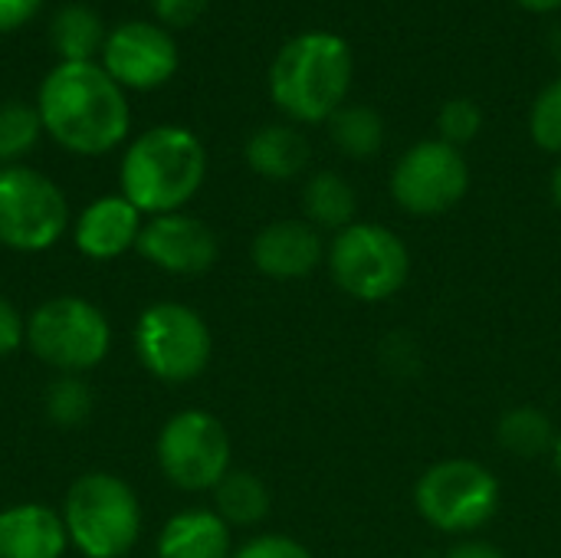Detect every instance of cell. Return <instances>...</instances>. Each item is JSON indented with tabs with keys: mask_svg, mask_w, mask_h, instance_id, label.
<instances>
[{
	"mask_svg": "<svg viewBox=\"0 0 561 558\" xmlns=\"http://www.w3.org/2000/svg\"><path fill=\"white\" fill-rule=\"evenodd\" d=\"M43 132L66 151L95 158L128 138L131 109L125 89L102 62H59L36 92Z\"/></svg>",
	"mask_w": 561,
	"mask_h": 558,
	"instance_id": "6da1fadb",
	"label": "cell"
},
{
	"mask_svg": "<svg viewBox=\"0 0 561 558\" xmlns=\"http://www.w3.org/2000/svg\"><path fill=\"white\" fill-rule=\"evenodd\" d=\"M207 178V151L191 128L158 125L141 132L122 155L118 194L145 217L184 210Z\"/></svg>",
	"mask_w": 561,
	"mask_h": 558,
	"instance_id": "7a4b0ae2",
	"label": "cell"
},
{
	"mask_svg": "<svg viewBox=\"0 0 561 558\" xmlns=\"http://www.w3.org/2000/svg\"><path fill=\"white\" fill-rule=\"evenodd\" d=\"M352 49L339 33L309 30L293 36L270 66V95L293 122H329L352 89Z\"/></svg>",
	"mask_w": 561,
	"mask_h": 558,
	"instance_id": "3957f363",
	"label": "cell"
},
{
	"mask_svg": "<svg viewBox=\"0 0 561 558\" xmlns=\"http://www.w3.org/2000/svg\"><path fill=\"white\" fill-rule=\"evenodd\" d=\"M59 513L69 546L82 558H125L138 546L145 529L138 493L108 470H89L76 477Z\"/></svg>",
	"mask_w": 561,
	"mask_h": 558,
	"instance_id": "277c9868",
	"label": "cell"
},
{
	"mask_svg": "<svg viewBox=\"0 0 561 558\" xmlns=\"http://www.w3.org/2000/svg\"><path fill=\"white\" fill-rule=\"evenodd\" d=\"M26 349L59 375H82L108 358L112 322L92 299L53 296L26 316Z\"/></svg>",
	"mask_w": 561,
	"mask_h": 558,
	"instance_id": "5b68a950",
	"label": "cell"
},
{
	"mask_svg": "<svg viewBox=\"0 0 561 558\" xmlns=\"http://www.w3.org/2000/svg\"><path fill=\"white\" fill-rule=\"evenodd\" d=\"M325 263L335 286L358 303H388L411 276V253L404 240L391 227L368 220H355L339 230L325 250Z\"/></svg>",
	"mask_w": 561,
	"mask_h": 558,
	"instance_id": "8992f818",
	"label": "cell"
},
{
	"mask_svg": "<svg viewBox=\"0 0 561 558\" xmlns=\"http://www.w3.org/2000/svg\"><path fill=\"white\" fill-rule=\"evenodd\" d=\"M503 500L496 474L477 460L454 457L427 467L414 487V506L421 520L447 536H473L483 529Z\"/></svg>",
	"mask_w": 561,
	"mask_h": 558,
	"instance_id": "52a82bcc",
	"label": "cell"
},
{
	"mask_svg": "<svg viewBox=\"0 0 561 558\" xmlns=\"http://www.w3.org/2000/svg\"><path fill=\"white\" fill-rule=\"evenodd\" d=\"M131 339L141 368L168 385H187L201 378L214 355V335L204 316L171 299L141 309Z\"/></svg>",
	"mask_w": 561,
	"mask_h": 558,
	"instance_id": "ba28073f",
	"label": "cell"
},
{
	"mask_svg": "<svg viewBox=\"0 0 561 558\" xmlns=\"http://www.w3.org/2000/svg\"><path fill=\"white\" fill-rule=\"evenodd\" d=\"M161 477L184 493H210L233 470V447L224 421L204 408L171 414L154 441Z\"/></svg>",
	"mask_w": 561,
	"mask_h": 558,
	"instance_id": "9c48e42d",
	"label": "cell"
},
{
	"mask_svg": "<svg viewBox=\"0 0 561 558\" xmlns=\"http://www.w3.org/2000/svg\"><path fill=\"white\" fill-rule=\"evenodd\" d=\"M69 227V201L53 178L26 164L0 168V247L43 253L53 250Z\"/></svg>",
	"mask_w": 561,
	"mask_h": 558,
	"instance_id": "30bf717a",
	"label": "cell"
},
{
	"mask_svg": "<svg viewBox=\"0 0 561 558\" xmlns=\"http://www.w3.org/2000/svg\"><path fill=\"white\" fill-rule=\"evenodd\" d=\"M470 191V168L460 148L424 138L408 148L391 171V197L414 217H440Z\"/></svg>",
	"mask_w": 561,
	"mask_h": 558,
	"instance_id": "8fae6325",
	"label": "cell"
},
{
	"mask_svg": "<svg viewBox=\"0 0 561 558\" xmlns=\"http://www.w3.org/2000/svg\"><path fill=\"white\" fill-rule=\"evenodd\" d=\"M181 66L174 36L161 23L131 20L115 26L102 46V69L122 89H158Z\"/></svg>",
	"mask_w": 561,
	"mask_h": 558,
	"instance_id": "7c38bea8",
	"label": "cell"
},
{
	"mask_svg": "<svg viewBox=\"0 0 561 558\" xmlns=\"http://www.w3.org/2000/svg\"><path fill=\"white\" fill-rule=\"evenodd\" d=\"M135 250L154 270L171 276H201L220 257L217 234L201 217L184 210L148 217Z\"/></svg>",
	"mask_w": 561,
	"mask_h": 558,
	"instance_id": "4fadbf2b",
	"label": "cell"
},
{
	"mask_svg": "<svg viewBox=\"0 0 561 558\" xmlns=\"http://www.w3.org/2000/svg\"><path fill=\"white\" fill-rule=\"evenodd\" d=\"M145 214L125 194H105L85 204L72 220V243L85 260L108 263L138 247Z\"/></svg>",
	"mask_w": 561,
	"mask_h": 558,
	"instance_id": "5bb4252c",
	"label": "cell"
},
{
	"mask_svg": "<svg viewBox=\"0 0 561 558\" xmlns=\"http://www.w3.org/2000/svg\"><path fill=\"white\" fill-rule=\"evenodd\" d=\"M250 257L253 266L270 280H306L322 266L325 240L309 220H273L253 237Z\"/></svg>",
	"mask_w": 561,
	"mask_h": 558,
	"instance_id": "9a60e30c",
	"label": "cell"
},
{
	"mask_svg": "<svg viewBox=\"0 0 561 558\" xmlns=\"http://www.w3.org/2000/svg\"><path fill=\"white\" fill-rule=\"evenodd\" d=\"M69 549L59 510L46 503H10L0 510V558H62Z\"/></svg>",
	"mask_w": 561,
	"mask_h": 558,
	"instance_id": "2e32d148",
	"label": "cell"
},
{
	"mask_svg": "<svg viewBox=\"0 0 561 558\" xmlns=\"http://www.w3.org/2000/svg\"><path fill=\"white\" fill-rule=\"evenodd\" d=\"M158 558H233L230 526L204 506L174 513L154 543Z\"/></svg>",
	"mask_w": 561,
	"mask_h": 558,
	"instance_id": "e0dca14e",
	"label": "cell"
},
{
	"mask_svg": "<svg viewBox=\"0 0 561 558\" xmlns=\"http://www.w3.org/2000/svg\"><path fill=\"white\" fill-rule=\"evenodd\" d=\"M247 164L266 178V181H289L309 164V141L299 128L293 125H263L260 132L250 135L247 148Z\"/></svg>",
	"mask_w": 561,
	"mask_h": 558,
	"instance_id": "ac0fdd59",
	"label": "cell"
},
{
	"mask_svg": "<svg viewBox=\"0 0 561 558\" xmlns=\"http://www.w3.org/2000/svg\"><path fill=\"white\" fill-rule=\"evenodd\" d=\"M105 26L89 3H66L49 23V43L59 62H95L105 46Z\"/></svg>",
	"mask_w": 561,
	"mask_h": 558,
	"instance_id": "d6986e66",
	"label": "cell"
},
{
	"mask_svg": "<svg viewBox=\"0 0 561 558\" xmlns=\"http://www.w3.org/2000/svg\"><path fill=\"white\" fill-rule=\"evenodd\" d=\"M302 210L316 230H345L355 224L358 197L339 171H319L302 187Z\"/></svg>",
	"mask_w": 561,
	"mask_h": 558,
	"instance_id": "ffe728a7",
	"label": "cell"
},
{
	"mask_svg": "<svg viewBox=\"0 0 561 558\" xmlns=\"http://www.w3.org/2000/svg\"><path fill=\"white\" fill-rule=\"evenodd\" d=\"M214 513L233 526H260L273 510L270 487L250 470H230L214 490Z\"/></svg>",
	"mask_w": 561,
	"mask_h": 558,
	"instance_id": "44dd1931",
	"label": "cell"
},
{
	"mask_svg": "<svg viewBox=\"0 0 561 558\" xmlns=\"http://www.w3.org/2000/svg\"><path fill=\"white\" fill-rule=\"evenodd\" d=\"M556 421L533 408V405H523V408H510L500 424H496V441L506 454L519 457V460H536V457H546L552 454L556 447Z\"/></svg>",
	"mask_w": 561,
	"mask_h": 558,
	"instance_id": "7402d4cb",
	"label": "cell"
},
{
	"mask_svg": "<svg viewBox=\"0 0 561 558\" xmlns=\"http://www.w3.org/2000/svg\"><path fill=\"white\" fill-rule=\"evenodd\" d=\"M332 141L348 158H371L385 145V122L371 105H342L329 118Z\"/></svg>",
	"mask_w": 561,
	"mask_h": 558,
	"instance_id": "603a6c76",
	"label": "cell"
},
{
	"mask_svg": "<svg viewBox=\"0 0 561 558\" xmlns=\"http://www.w3.org/2000/svg\"><path fill=\"white\" fill-rule=\"evenodd\" d=\"M43 411H46L49 424L72 431V428L89 424V418L95 411V395L82 375H56L43 391Z\"/></svg>",
	"mask_w": 561,
	"mask_h": 558,
	"instance_id": "cb8c5ba5",
	"label": "cell"
},
{
	"mask_svg": "<svg viewBox=\"0 0 561 558\" xmlns=\"http://www.w3.org/2000/svg\"><path fill=\"white\" fill-rule=\"evenodd\" d=\"M43 118L36 105L26 102H3L0 105V168L20 164L39 141Z\"/></svg>",
	"mask_w": 561,
	"mask_h": 558,
	"instance_id": "d4e9b609",
	"label": "cell"
},
{
	"mask_svg": "<svg viewBox=\"0 0 561 558\" xmlns=\"http://www.w3.org/2000/svg\"><path fill=\"white\" fill-rule=\"evenodd\" d=\"M529 132H533V141H536L542 151L561 155V76L556 82H549V86L539 92V99L533 102Z\"/></svg>",
	"mask_w": 561,
	"mask_h": 558,
	"instance_id": "484cf974",
	"label": "cell"
},
{
	"mask_svg": "<svg viewBox=\"0 0 561 558\" xmlns=\"http://www.w3.org/2000/svg\"><path fill=\"white\" fill-rule=\"evenodd\" d=\"M437 128H440V141L460 148L467 141H473L483 128V112L477 102L470 99H450L440 115H437Z\"/></svg>",
	"mask_w": 561,
	"mask_h": 558,
	"instance_id": "4316f807",
	"label": "cell"
},
{
	"mask_svg": "<svg viewBox=\"0 0 561 558\" xmlns=\"http://www.w3.org/2000/svg\"><path fill=\"white\" fill-rule=\"evenodd\" d=\"M233 558H316L299 539L279 536V533H263L233 549Z\"/></svg>",
	"mask_w": 561,
	"mask_h": 558,
	"instance_id": "83f0119b",
	"label": "cell"
},
{
	"mask_svg": "<svg viewBox=\"0 0 561 558\" xmlns=\"http://www.w3.org/2000/svg\"><path fill=\"white\" fill-rule=\"evenodd\" d=\"M26 345V316L0 296V358L20 352Z\"/></svg>",
	"mask_w": 561,
	"mask_h": 558,
	"instance_id": "f1b7e54d",
	"label": "cell"
},
{
	"mask_svg": "<svg viewBox=\"0 0 561 558\" xmlns=\"http://www.w3.org/2000/svg\"><path fill=\"white\" fill-rule=\"evenodd\" d=\"M151 10L164 26H191L207 10V0H151Z\"/></svg>",
	"mask_w": 561,
	"mask_h": 558,
	"instance_id": "f546056e",
	"label": "cell"
},
{
	"mask_svg": "<svg viewBox=\"0 0 561 558\" xmlns=\"http://www.w3.org/2000/svg\"><path fill=\"white\" fill-rule=\"evenodd\" d=\"M43 0H0V33H10L30 23L39 13Z\"/></svg>",
	"mask_w": 561,
	"mask_h": 558,
	"instance_id": "4dcf8cb0",
	"label": "cell"
},
{
	"mask_svg": "<svg viewBox=\"0 0 561 558\" xmlns=\"http://www.w3.org/2000/svg\"><path fill=\"white\" fill-rule=\"evenodd\" d=\"M444 558H506V553H503L500 546L486 543V539H473V536H467V539H460L457 546H450Z\"/></svg>",
	"mask_w": 561,
	"mask_h": 558,
	"instance_id": "1f68e13d",
	"label": "cell"
},
{
	"mask_svg": "<svg viewBox=\"0 0 561 558\" xmlns=\"http://www.w3.org/2000/svg\"><path fill=\"white\" fill-rule=\"evenodd\" d=\"M519 7H526V10H533V13H552V10H559L561 0H516Z\"/></svg>",
	"mask_w": 561,
	"mask_h": 558,
	"instance_id": "d6a6232c",
	"label": "cell"
},
{
	"mask_svg": "<svg viewBox=\"0 0 561 558\" xmlns=\"http://www.w3.org/2000/svg\"><path fill=\"white\" fill-rule=\"evenodd\" d=\"M549 187H552V201H556V207L561 210V161H559V168L552 171V184H549Z\"/></svg>",
	"mask_w": 561,
	"mask_h": 558,
	"instance_id": "836d02e7",
	"label": "cell"
},
{
	"mask_svg": "<svg viewBox=\"0 0 561 558\" xmlns=\"http://www.w3.org/2000/svg\"><path fill=\"white\" fill-rule=\"evenodd\" d=\"M552 464H556V470H559V477H561V431H559V437H556V447H552Z\"/></svg>",
	"mask_w": 561,
	"mask_h": 558,
	"instance_id": "e575fe53",
	"label": "cell"
}]
</instances>
